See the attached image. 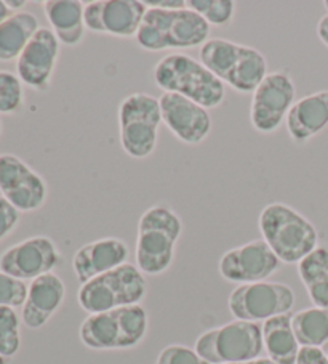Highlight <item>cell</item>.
Wrapping results in <instances>:
<instances>
[{
	"mask_svg": "<svg viewBox=\"0 0 328 364\" xmlns=\"http://www.w3.org/2000/svg\"><path fill=\"white\" fill-rule=\"evenodd\" d=\"M148 294V281L133 263H124L111 272L82 284L77 292L80 309L88 315L140 305Z\"/></svg>",
	"mask_w": 328,
	"mask_h": 364,
	"instance_id": "obj_7",
	"label": "cell"
},
{
	"mask_svg": "<svg viewBox=\"0 0 328 364\" xmlns=\"http://www.w3.org/2000/svg\"><path fill=\"white\" fill-rule=\"evenodd\" d=\"M258 227L273 252L282 263L293 265L319 247L314 223L285 203H270L260 213Z\"/></svg>",
	"mask_w": 328,
	"mask_h": 364,
	"instance_id": "obj_1",
	"label": "cell"
},
{
	"mask_svg": "<svg viewBox=\"0 0 328 364\" xmlns=\"http://www.w3.org/2000/svg\"><path fill=\"white\" fill-rule=\"evenodd\" d=\"M61 43L52 29L40 28L18 58L16 71L24 85L45 92L52 84Z\"/></svg>",
	"mask_w": 328,
	"mask_h": 364,
	"instance_id": "obj_16",
	"label": "cell"
},
{
	"mask_svg": "<svg viewBox=\"0 0 328 364\" xmlns=\"http://www.w3.org/2000/svg\"><path fill=\"white\" fill-rule=\"evenodd\" d=\"M0 364H9V360H7V358L0 355Z\"/></svg>",
	"mask_w": 328,
	"mask_h": 364,
	"instance_id": "obj_39",
	"label": "cell"
},
{
	"mask_svg": "<svg viewBox=\"0 0 328 364\" xmlns=\"http://www.w3.org/2000/svg\"><path fill=\"white\" fill-rule=\"evenodd\" d=\"M39 29V20L29 11H18L0 23V61L20 58Z\"/></svg>",
	"mask_w": 328,
	"mask_h": 364,
	"instance_id": "obj_23",
	"label": "cell"
},
{
	"mask_svg": "<svg viewBox=\"0 0 328 364\" xmlns=\"http://www.w3.org/2000/svg\"><path fill=\"white\" fill-rule=\"evenodd\" d=\"M10 16H11V10L7 7V4L0 0V23H4Z\"/></svg>",
	"mask_w": 328,
	"mask_h": 364,
	"instance_id": "obj_35",
	"label": "cell"
},
{
	"mask_svg": "<svg viewBox=\"0 0 328 364\" xmlns=\"http://www.w3.org/2000/svg\"><path fill=\"white\" fill-rule=\"evenodd\" d=\"M0 134H2V122H0Z\"/></svg>",
	"mask_w": 328,
	"mask_h": 364,
	"instance_id": "obj_41",
	"label": "cell"
},
{
	"mask_svg": "<svg viewBox=\"0 0 328 364\" xmlns=\"http://www.w3.org/2000/svg\"><path fill=\"white\" fill-rule=\"evenodd\" d=\"M21 348V321L15 309L0 306V355L13 358Z\"/></svg>",
	"mask_w": 328,
	"mask_h": 364,
	"instance_id": "obj_27",
	"label": "cell"
},
{
	"mask_svg": "<svg viewBox=\"0 0 328 364\" xmlns=\"http://www.w3.org/2000/svg\"><path fill=\"white\" fill-rule=\"evenodd\" d=\"M20 210L11 205L7 199L0 196V241L7 237L20 222Z\"/></svg>",
	"mask_w": 328,
	"mask_h": 364,
	"instance_id": "obj_31",
	"label": "cell"
},
{
	"mask_svg": "<svg viewBox=\"0 0 328 364\" xmlns=\"http://www.w3.org/2000/svg\"><path fill=\"white\" fill-rule=\"evenodd\" d=\"M295 305L293 289L275 281L239 284L228 297L231 315L241 321L260 323L287 315Z\"/></svg>",
	"mask_w": 328,
	"mask_h": 364,
	"instance_id": "obj_10",
	"label": "cell"
},
{
	"mask_svg": "<svg viewBox=\"0 0 328 364\" xmlns=\"http://www.w3.org/2000/svg\"><path fill=\"white\" fill-rule=\"evenodd\" d=\"M148 7L140 0H94L85 5V26L94 34L136 37Z\"/></svg>",
	"mask_w": 328,
	"mask_h": 364,
	"instance_id": "obj_15",
	"label": "cell"
},
{
	"mask_svg": "<svg viewBox=\"0 0 328 364\" xmlns=\"http://www.w3.org/2000/svg\"><path fill=\"white\" fill-rule=\"evenodd\" d=\"M7 4V7L10 9V10H16V9H23V7H26V2H24V0H20V2H16V0H9V2H5Z\"/></svg>",
	"mask_w": 328,
	"mask_h": 364,
	"instance_id": "obj_37",
	"label": "cell"
},
{
	"mask_svg": "<svg viewBox=\"0 0 328 364\" xmlns=\"http://www.w3.org/2000/svg\"><path fill=\"white\" fill-rule=\"evenodd\" d=\"M199 55L208 71L239 93H253L269 74L268 60L260 50L222 37L208 39Z\"/></svg>",
	"mask_w": 328,
	"mask_h": 364,
	"instance_id": "obj_3",
	"label": "cell"
},
{
	"mask_svg": "<svg viewBox=\"0 0 328 364\" xmlns=\"http://www.w3.org/2000/svg\"><path fill=\"white\" fill-rule=\"evenodd\" d=\"M28 289L29 286L24 281L0 272V306H23L28 297Z\"/></svg>",
	"mask_w": 328,
	"mask_h": 364,
	"instance_id": "obj_29",
	"label": "cell"
},
{
	"mask_svg": "<svg viewBox=\"0 0 328 364\" xmlns=\"http://www.w3.org/2000/svg\"><path fill=\"white\" fill-rule=\"evenodd\" d=\"M23 82L15 74L0 71V114H13L23 106Z\"/></svg>",
	"mask_w": 328,
	"mask_h": 364,
	"instance_id": "obj_28",
	"label": "cell"
},
{
	"mask_svg": "<svg viewBox=\"0 0 328 364\" xmlns=\"http://www.w3.org/2000/svg\"><path fill=\"white\" fill-rule=\"evenodd\" d=\"M324 5H325V9H327V11H328V0H325Z\"/></svg>",
	"mask_w": 328,
	"mask_h": 364,
	"instance_id": "obj_40",
	"label": "cell"
},
{
	"mask_svg": "<svg viewBox=\"0 0 328 364\" xmlns=\"http://www.w3.org/2000/svg\"><path fill=\"white\" fill-rule=\"evenodd\" d=\"M234 364H275L273 360L269 358H256V360H250V361H244V363H234Z\"/></svg>",
	"mask_w": 328,
	"mask_h": 364,
	"instance_id": "obj_36",
	"label": "cell"
},
{
	"mask_svg": "<svg viewBox=\"0 0 328 364\" xmlns=\"http://www.w3.org/2000/svg\"><path fill=\"white\" fill-rule=\"evenodd\" d=\"M148 329V311L140 304L88 315L80 324L79 337L90 350H131L146 338Z\"/></svg>",
	"mask_w": 328,
	"mask_h": 364,
	"instance_id": "obj_6",
	"label": "cell"
},
{
	"mask_svg": "<svg viewBox=\"0 0 328 364\" xmlns=\"http://www.w3.org/2000/svg\"><path fill=\"white\" fill-rule=\"evenodd\" d=\"M162 122L176 140L186 144H200L212 132L210 111L192 100L176 93H163L159 98Z\"/></svg>",
	"mask_w": 328,
	"mask_h": 364,
	"instance_id": "obj_17",
	"label": "cell"
},
{
	"mask_svg": "<svg viewBox=\"0 0 328 364\" xmlns=\"http://www.w3.org/2000/svg\"><path fill=\"white\" fill-rule=\"evenodd\" d=\"M186 7L204 18L210 28L228 26L236 15L234 0H187Z\"/></svg>",
	"mask_w": 328,
	"mask_h": 364,
	"instance_id": "obj_26",
	"label": "cell"
},
{
	"mask_svg": "<svg viewBox=\"0 0 328 364\" xmlns=\"http://www.w3.org/2000/svg\"><path fill=\"white\" fill-rule=\"evenodd\" d=\"M43 11L55 36L65 47L74 48L85 37V5L79 0H47Z\"/></svg>",
	"mask_w": 328,
	"mask_h": 364,
	"instance_id": "obj_21",
	"label": "cell"
},
{
	"mask_svg": "<svg viewBox=\"0 0 328 364\" xmlns=\"http://www.w3.org/2000/svg\"><path fill=\"white\" fill-rule=\"evenodd\" d=\"M322 351H324L325 356H327V360H328V342L324 345V347H322Z\"/></svg>",
	"mask_w": 328,
	"mask_h": 364,
	"instance_id": "obj_38",
	"label": "cell"
},
{
	"mask_svg": "<svg viewBox=\"0 0 328 364\" xmlns=\"http://www.w3.org/2000/svg\"><path fill=\"white\" fill-rule=\"evenodd\" d=\"M264 351L275 364H296L301 345L292 328V313L279 315L261 326Z\"/></svg>",
	"mask_w": 328,
	"mask_h": 364,
	"instance_id": "obj_22",
	"label": "cell"
},
{
	"mask_svg": "<svg viewBox=\"0 0 328 364\" xmlns=\"http://www.w3.org/2000/svg\"><path fill=\"white\" fill-rule=\"evenodd\" d=\"M65 299L66 284L58 274L48 273L31 281L21 313L24 326L33 331L42 329L61 309Z\"/></svg>",
	"mask_w": 328,
	"mask_h": 364,
	"instance_id": "obj_19",
	"label": "cell"
},
{
	"mask_svg": "<svg viewBox=\"0 0 328 364\" xmlns=\"http://www.w3.org/2000/svg\"><path fill=\"white\" fill-rule=\"evenodd\" d=\"M194 348L212 364H234L256 360L261 358L264 351L261 326L234 319L202 332Z\"/></svg>",
	"mask_w": 328,
	"mask_h": 364,
	"instance_id": "obj_9",
	"label": "cell"
},
{
	"mask_svg": "<svg viewBox=\"0 0 328 364\" xmlns=\"http://www.w3.org/2000/svg\"><path fill=\"white\" fill-rule=\"evenodd\" d=\"M210 37V24L191 9H148L136 42L148 52L202 47Z\"/></svg>",
	"mask_w": 328,
	"mask_h": 364,
	"instance_id": "obj_5",
	"label": "cell"
},
{
	"mask_svg": "<svg viewBox=\"0 0 328 364\" xmlns=\"http://www.w3.org/2000/svg\"><path fill=\"white\" fill-rule=\"evenodd\" d=\"M280 265L279 257L273 252L266 241L253 240L226 250L218 262V272L229 282L251 284L268 281Z\"/></svg>",
	"mask_w": 328,
	"mask_h": 364,
	"instance_id": "obj_13",
	"label": "cell"
},
{
	"mask_svg": "<svg viewBox=\"0 0 328 364\" xmlns=\"http://www.w3.org/2000/svg\"><path fill=\"white\" fill-rule=\"evenodd\" d=\"M292 328L301 347L322 348L328 342V309L311 306L296 311Z\"/></svg>",
	"mask_w": 328,
	"mask_h": 364,
	"instance_id": "obj_25",
	"label": "cell"
},
{
	"mask_svg": "<svg viewBox=\"0 0 328 364\" xmlns=\"http://www.w3.org/2000/svg\"><path fill=\"white\" fill-rule=\"evenodd\" d=\"M130 249L121 237H101L84 244L72 257V269L80 284L129 262Z\"/></svg>",
	"mask_w": 328,
	"mask_h": 364,
	"instance_id": "obj_18",
	"label": "cell"
},
{
	"mask_svg": "<svg viewBox=\"0 0 328 364\" xmlns=\"http://www.w3.org/2000/svg\"><path fill=\"white\" fill-rule=\"evenodd\" d=\"M298 276L314 306L328 309V247L319 246L298 263Z\"/></svg>",
	"mask_w": 328,
	"mask_h": 364,
	"instance_id": "obj_24",
	"label": "cell"
},
{
	"mask_svg": "<svg viewBox=\"0 0 328 364\" xmlns=\"http://www.w3.org/2000/svg\"><path fill=\"white\" fill-rule=\"evenodd\" d=\"M296 87L287 71H274L256 87L250 103V122L260 134L269 135L280 127L296 102Z\"/></svg>",
	"mask_w": 328,
	"mask_h": 364,
	"instance_id": "obj_11",
	"label": "cell"
},
{
	"mask_svg": "<svg viewBox=\"0 0 328 364\" xmlns=\"http://www.w3.org/2000/svg\"><path fill=\"white\" fill-rule=\"evenodd\" d=\"M159 98L131 93L119 106V135L124 153L133 159H146L155 151L162 125Z\"/></svg>",
	"mask_w": 328,
	"mask_h": 364,
	"instance_id": "obj_8",
	"label": "cell"
},
{
	"mask_svg": "<svg viewBox=\"0 0 328 364\" xmlns=\"http://www.w3.org/2000/svg\"><path fill=\"white\" fill-rule=\"evenodd\" d=\"M144 5H146L148 9L178 10V9H186V0H146Z\"/></svg>",
	"mask_w": 328,
	"mask_h": 364,
	"instance_id": "obj_33",
	"label": "cell"
},
{
	"mask_svg": "<svg viewBox=\"0 0 328 364\" xmlns=\"http://www.w3.org/2000/svg\"><path fill=\"white\" fill-rule=\"evenodd\" d=\"M154 82L163 93H176L192 100L207 109L224 102L226 87L204 63L185 53H170L157 61Z\"/></svg>",
	"mask_w": 328,
	"mask_h": 364,
	"instance_id": "obj_2",
	"label": "cell"
},
{
	"mask_svg": "<svg viewBox=\"0 0 328 364\" xmlns=\"http://www.w3.org/2000/svg\"><path fill=\"white\" fill-rule=\"evenodd\" d=\"M61 263V252L48 236L28 237L9 247L0 257V272L21 281H34L53 273Z\"/></svg>",
	"mask_w": 328,
	"mask_h": 364,
	"instance_id": "obj_14",
	"label": "cell"
},
{
	"mask_svg": "<svg viewBox=\"0 0 328 364\" xmlns=\"http://www.w3.org/2000/svg\"><path fill=\"white\" fill-rule=\"evenodd\" d=\"M182 233L181 217L168 205L157 204L143 212L138 222L136 267L143 274L159 276L172 267Z\"/></svg>",
	"mask_w": 328,
	"mask_h": 364,
	"instance_id": "obj_4",
	"label": "cell"
},
{
	"mask_svg": "<svg viewBox=\"0 0 328 364\" xmlns=\"http://www.w3.org/2000/svg\"><path fill=\"white\" fill-rule=\"evenodd\" d=\"M317 37L328 48V14L322 16L317 23Z\"/></svg>",
	"mask_w": 328,
	"mask_h": 364,
	"instance_id": "obj_34",
	"label": "cell"
},
{
	"mask_svg": "<svg viewBox=\"0 0 328 364\" xmlns=\"http://www.w3.org/2000/svg\"><path fill=\"white\" fill-rule=\"evenodd\" d=\"M0 194L20 212L39 210L48 196L47 181L15 154L0 156Z\"/></svg>",
	"mask_w": 328,
	"mask_h": 364,
	"instance_id": "obj_12",
	"label": "cell"
},
{
	"mask_svg": "<svg viewBox=\"0 0 328 364\" xmlns=\"http://www.w3.org/2000/svg\"><path fill=\"white\" fill-rule=\"evenodd\" d=\"M296 364H328V360L322 348L301 347Z\"/></svg>",
	"mask_w": 328,
	"mask_h": 364,
	"instance_id": "obj_32",
	"label": "cell"
},
{
	"mask_svg": "<svg viewBox=\"0 0 328 364\" xmlns=\"http://www.w3.org/2000/svg\"><path fill=\"white\" fill-rule=\"evenodd\" d=\"M154 364H212L205 358H202L195 348L187 345L172 343L160 350Z\"/></svg>",
	"mask_w": 328,
	"mask_h": 364,
	"instance_id": "obj_30",
	"label": "cell"
},
{
	"mask_svg": "<svg viewBox=\"0 0 328 364\" xmlns=\"http://www.w3.org/2000/svg\"><path fill=\"white\" fill-rule=\"evenodd\" d=\"M290 140L305 144L328 127V90L314 92L293 103L285 119Z\"/></svg>",
	"mask_w": 328,
	"mask_h": 364,
	"instance_id": "obj_20",
	"label": "cell"
}]
</instances>
